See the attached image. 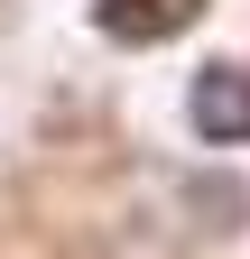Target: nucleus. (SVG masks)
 Returning a JSON list of instances; mask_svg holds the SVG:
<instances>
[{
  "label": "nucleus",
  "mask_w": 250,
  "mask_h": 259,
  "mask_svg": "<svg viewBox=\"0 0 250 259\" xmlns=\"http://www.w3.org/2000/svg\"><path fill=\"white\" fill-rule=\"evenodd\" d=\"M195 10H204V0H102V28L130 37V47H158V37H176Z\"/></svg>",
  "instance_id": "nucleus-2"
},
{
  "label": "nucleus",
  "mask_w": 250,
  "mask_h": 259,
  "mask_svg": "<svg viewBox=\"0 0 250 259\" xmlns=\"http://www.w3.org/2000/svg\"><path fill=\"white\" fill-rule=\"evenodd\" d=\"M195 130L223 139V148L250 139V74H241V65H204V74H195Z\"/></svg>",
  "instance_id": "nucleus-1"
}]
</instances>
